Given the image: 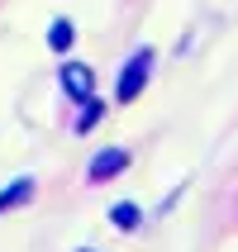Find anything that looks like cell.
I'll return each mask as SVG.
<instances>
[{"label": "cell", "instance_id": "1", "mask_svg": "<svg viewBox=\"0 0 238 252\" xmlns=\"http://www.w3.org/2000/svg\"><path fill=\"white\" fill-rule=\"evenodd\" d=\"M148 71H153V53L148 48H138V53L129 57V67L119 71V100H134L148 86Z\"/></svg>", "mask_w": 238, "mask_h": 252}, {"label": "cell", "instance_id": "2", "mask_svg": "<svg viewBox=\"0 0 238 252\" xmlns=\"http://www.w3.org/2000/svg\"><path fill=\"white\" fill-rule=\"evenodd\" d=\"M62 91H67L71 100H91V91H96V76H91V67H81V62H67L62 67Z\"/></svg>", "mask_w": 238, "mask_h": 252}, {"label": "cell", "instance_id": "3", "mask_svg": "<svg viewBox=\"0 0 238 252\" xmlns=\"http://www.w3.org/2000/svg\"><path fill=\"white\" fill-rule=\"evenodd\" d=\"M129 167V153L124 148H105V153H96V162H91V181H110V176H119V171Z\"/></svg>", "mask_w": 238, "mask_h": 252}, {"label": "cell", "instance_id": "4", "mask_svg": "<svg viewBox=\"0 0 238 252\" xmlns=\"http://www.w3.org/2000/svg\"><path fill=\"white\" fill-rule=\"evenodd\" d=\"M29 195H34V181H29V176H19L10 190H0V214H5V210H14V205H24Z\"/></svg>", "mask_w": 238, "mask_h": 252}, {"label": "cell", "instance_id": "5", "mask_svg": "<svg viewBox=\"0 0 238 252\" xmlns=\"http://www.w3.org/2000/svg\"><path fill=\"white\" fill-rule=\"evenodd\" d=\"M110 219H114V228L134 233V228H138V205H114V210H110Z\"/></svg>", "mask_w": 238, "mask_h": 252}, {"label": "cell", "instance_id": "6", "mask_svg": "<svg viewBox=\"0 0 238 252\" xmlns=\"http://www.w3.org/2000/svg\"><path fill=\"white\" fill-rule=\"evenodd\" d=\"M71 38H76V33H71L67 19H53V29H48V43H53L57 53H62V48H71Z\"/></svg>", "mask_w": 238, "mask_h": 252}, {"label": "cell", "instance_id": "7", "mask_svg": "<svg viewBox=\"0 0 238 252\" xmlns=\"http://www.w3.org/2000/svg\"><path fill=\"white\" fill-rule=\"evenodd\" d=\"M96 119H100V105H96V100H86V114L76 119V128L86 133V128H96Z\"/></svg>", "mask_w": 238, "mask_h": 252}, {"label": "cell", "instance_id": "8", "mask_svg": "<svg viewBox=\"0 0 238 252\" xmlns=\"http://www.w3.org/2000/svg\"><path fill=\"white\" fill-rule=\"evenodd\" d=\"M81 252H91V248H81Z\"/></svg>", "mask_w": 238, "mask_h": 252}]
</instances>
